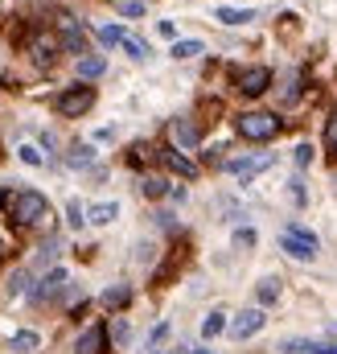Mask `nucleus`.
Listing matches in <instances>:
<instances>
[{"mask_svg": "<svg viewBox=\"0 0 337 354\" xmlns=\"http://www.w3.org/2000/svg\"><path fill=\"white\" fill-rule=\"evenodd\" d=\"M0 256H4V243H0Z\"/></svg>", "mask_w": 337, "mask_h": 354, "instance_id": "obj_43", "label": "nucleus"}, {"mask_svg": "<svg viewBox=\"0 0 337 354\" xmlns=\"http://www.w3.org/2000/svg\"><path fill=\"white\" fill-rule=\"evenodd\" d=\"M62 50L86 58V33L79 29V21H70V17H62Z\"/></svg>", "mask_w": 337, "mask_h": 354, "instance_id": "obj_12", "label": "nucleus"}, {"mask_svg": "<svg viewBox=\"0 0 337 354\" xmlns=\"http://www.w3.org/2000/svg\"><path fill=\"white\" fill-rule=\"evenodd\" d=\"M263 326H267L263 309H243V313H235V322H231V338L247 342V338H255V334H259Z\"/></svg>", "mask_w": 337, "mask_h": 354, "instance_id": "obj_6", "label": "nucleus"}, {"mask_svg": "<svg viewBox=\"0 0 337 354\" xmlns=\"http://www.w3.org/2000/svg\"><path fill=\"white\" fill-rule=\"evenodd\" d=\"M58 50H62V41H58V37H50V33H37V37L29 41V54H33V62H37V66H54Z\"/></svg>", "mask_w": 337, "mask_h": 354, "instance_id": "obj_8", "label": "nucleus"}, {"mask_svg": "<svg viewBox=\"0 0 337 354\" xmlns=\"http://www.w3.org/2000/svg\"><path fill=\"white\" fill-rule=\"evenodd\" d=\"M62 284H66V268H50V272L41 276V284L33 288V301H50V297H58Z\"/></svg>", "mask_w": 337, "mask_h": 354, "instance_id": "obj_11", "label": "nucleus"}, {"mask_svg": "<svg viewBox=\"0 0 337 354\" xmlns=\"http://www.w3.org/2000/svg\"><path fill=\"white\" fill-rule=\"evenodd\" d=\"M140 189H144V198H165V194H168V189H173V185H168L165 177L148 174V177H144V181H140Z\"/></svg>", "mask_w": 337, "mask_h": 354, "instance_id": "obj_23", "label": "nucleus"}, {"mask_svg": "<svg viewBox=\"0 0 337 354\" xmlns=\"http://www.w3.org/2000/svg\"><path fill=\"white\" fill-rule=\"evenodd\" d=\"M119 218V206L115 202H95L90 210H86V223H95V227H107V223H115Z\"/></svg>", "mask_w": 337, "mask_h": 354, "instance_id": "obj_15", "label": "nucleus"}, {"mask_svg": "<svg viewBox=\"0 0 337 354\" xmlns=\"http://www.w3.org/2000/svg\"><path fill=\"white\" fill-rule=\"evenodd\" d=\"M161 157H165V165L173 169V174H181V177H198V165H193V161H189L185 153H177V149H165Z\"/></svg>", "mask_w": 337, "mask_h": 354, "instance_id": "obj_16", "label": "nucleus"}, {"mask_svg": "<svg viewBox=\"0 0 337 354\" xmlns=\"http://www.w3.org/2000/svg\"><path fill=\"white\" fill-rule=\"evenodd\" d=\"M202 50H206V46H202V41H198V37H181V41H173V50H168V54H173V58H181V62H185V58H198V54H202Z\"/></svg>", "mask_w": 337, "mask_h": 354, "instance_id": "obj_18", "label": "nucleus"}, {"mask_svg": "<svg viewBox=\"0 0 337 354\" xmlns=\"http://www.w3.org/2000/svg\"><path fill=\"white\" fill-rule=\"evenodd\" d=\"M119 8H124L128 17H140V12H144V4H140V0H119Z\"/></svg>", "mask_w": 337, "mask_h": 354, "instance_id": "obj_37", "label": "nucleus"}, {"mask_svg": "<svg viewBox=\"0 0 337 354\" xmlns=\"http://www.w3.org/2000/svg\"><path fill=\"white\" fill-rule=\"evenodd\" d=\"M107 338H111L115 346H128V338H132V326H128L124 317H111V322H107Z\"/></svg>", "mask_w": 337, "mask_h": 354, "instance_id": "obj_22", "label": "nucleus"}, {"mask_svg": "<svg viewBox=\"0 0 337 354\" xmlns=\"http://www.w3.org/2000/svg\"><path fill=\"white\" fill-rule=\"evenodd\" d=\"M54 252H58V243H46V248H41V256H37V264H50V260H54Z\"/></svg>", "mask_w": 337, "mask_h": 354, "instance_id": "obj_39", "label": "nucleus"}, {"mask_svg": "<svg viewBox=\"0 0 337 354\" xmlns=\"http://www.w3.org/2000/svg\"><path fill=\"white\" fill-rule=\"evenodd\" d=\"M214 21H218V25H251L255 8H227V4H218V8H214Z\"/></svg>", "mask_w": 337, "mask_h": 354, "instance_id": "obj_14", "label": "nucleus"}, {"mask_svg": "<svg viewBox=\"0 0 337 354\" xmlns=\"http://www.w3.org/2000/svg\"><path fill=\"white\" fill-rule=\"evenodd\" d=\"M189 354H210V351H189Z\"/></svg>", "mask_w": 337, "mask_h": 354, "instance_id": "obj_41", "label": "nucleus"}, {"mask_svg": "<svg viewBox=\"0 0 337 354\" xmlns=\"http://www.w3.org/2000/svg\"><path fill=\"white\" fill-rule=\"evenodd\" d=\"M54 107H58V115H66V120H75V115H86V111L95 107V87H86V83H79V87L62 91Z\"/></svg>", "mask_w": 337, "mask_h": 354, "instance_id": "obj_4", "label": "nucleus"}, {"mask_svg": "<svg viewBox=\"0 0 337 354\" xmlns=\"http://www.w3.org/2000/svg\"><path fill=\"white\" fill-rule=\"evenodd\" d=\"M153 153H157V149H153V145H144V140H140V145H132V165H144Z\"/></svg>", "mask_w": 337, "mask_h": 354, "instance_id": "obj_32", "label": "nucleus"}, {"mask_svg": "<svg viewBox=\"0 0 337 354\" xmlns=\"http://www.w3.org/2000/svg\"><path fill=\"white\" fill-rule=\"evenodd\" d=\"M103 71H107V62H103V58H99V54H86V58H79V79H99V75H103Z\"/></svg>", "mask_w": 337, "mask_h": 354, "instance_id": "obj_21", "label": "nucleus"}, {"mask_svg": "<svg viewBox=\"0 0 337 354\" xmlns=\"http://www.w3.org/2000/svg\"><path fill=\"white\" fill-rule=\"evenodd\" d=\"M276 132H280V120L271 111H243L239 115V136H247V140H271Z\"/></svg>", "mask_w": 337, "mask_h": 354, "instance_id": "obj_3", "label": "nucleus"}, {"mask_svg": "<svg viewBox=\"0 0 337 354\" xmlns=\"http://www.w3.org/2000/svg\"><path fill=\"white\" fill-rule=\"evenodd\" d=\"M29 288V272H12V280H8V297H21Z\"/></svg>", "mask_w": 337, "mask_h": 354, "instance_id": "obj_31", "label": "nucleus"}, {"mask_svg": "<svg viewBox=\"0 0 337 354\" xmlns=\"http://www.w3.org/2000/svg\"><path fill=\"white\" fill-rule=\"evenodd\" d=\"M222 330H231V322H227V313H222V309H214V313H206V322H202V338H218Z\"/></svg>", "mask_w": 337, "mask_h": 354, "instance_id": "obj_17", "label": "nucleus"}, {"mask_svg": "<svg viewBox=\"0 0 337 354\" xmlns=\"http://www.w3.org/2000/svg\"><path fill=\"white\" fill-rule=\"evenodd\" d=\"M153 354H189V351H153Z\"/></svg>", "mask_w": 337, "mask_h": 354, "instance_id": "obj_40", "label": "nucleus"}, {"mask_svg": "<svg viewBox=\"0 0 337 354\" xmlns=\"http://www.w3.org/2000/svg\"><path fill=\"white\" fill-rule=\"evenodd\" d=\"M46 214H50L46 194H37V189H21V194L12 198V223H17V227H33V223H41Z\"/></svg>", "mask_w": 337, "mask_h": 354, "instance_id": "obj_1", "label": "nucleus"}, {"mask_svg": "<svg viewBox=\"0 0 337 354\" xmlns=\"http://www.w3.org/2000/svg\"><path fill=\"white\" fill-rule=\"evenodd\" d=\"M255 243H259V235H255L251 227H239V231H235V248H239V252H247Z\"/></svg>", "mask_w": 337, "mask_h": 354, "instance_id": "obj_29", "label": "nucleus"}, {"mask_svg": "<svg viewBox=\"0 0 337 354\" xmlns=\"http://www.w3.org/2000/svg\"><path fill=\"white\" fill-rule=\"evenodd\" d=\"M267 83H271V71L267 66H247V71L235 75V87L243 91V95H263Z\"/></svg>", "mask_w": 337, "mask_h": 354, "instance_id": "obj_7", "label": "nucleus"}, {"mask_svg": "<svg viewBox=\"0 0 337 354\" xmlns=\"http://www.w3.org/2000/svg\"><path fill=\"white\" fill-rule=\"evenodd\" d=\"M70 165H75V169H90V165H95V149H90V145H75V149H70Z\"/></svg>", "mask_w": 337, "mask_h": 354, "instance_id": "obj_25", "label": "nucleus"}, {"mask_svg": "<svg viewBox=\"0 0 337 354\" xmlns=\"http://www.w3.org/2000/svg\"><path fill=\"white\" fill-rule=\"evenodd\" d=\"M284 354H337V342H313V338H284Z\"/></svg>", "mask_w": 337, "mask_h": 354, "instance_id": "obj_10", "label": "nucleus"}, {"mask_svg": "<svg viewBox=\"0 0 337 354\" xmlns=\"http://www.w3.org/2000/svg\"><path fill=\"white\" fill-rule=\"evenodd\" d=\"M66 214H70V227H83V223H86V210H83V202H79V198H70V202H66Z\"/></svg>", "mask_w": 337, "mask_h": 354, "instance_id": "obj_30", "label": "nucleus"}, {"mask_svg": "<svg viewBox=\"0 0 337 354\" xmlns=\"http://www.w3.org/2000/svg\"><path fill=\"white\" fill-rule=\"evenodd\" d=\"M128 301H132V288H128V284H111V288L103 292V305H107V309H124Z\"/></svg>", "mask_w": 337, "mask_h": 354, "instance_id": "obj_20", "label": "nucleus"}, {"mask_svg": "<svg viewBox=\"0 0 337 354\" xmlns=\"http://www.w3.org/2000/svg\"><path fill=\"white\" fill-rule=\"evenodd\" d=\"M288 185H292V202H296V206H305V202H309V194H305V181H300V177H292Z\"/></svg>", "mask_w": 337, "mask_h": 354, "instance_id": "obj_34", "label": "nucleus"}, {"mask_svg": "<svg viewBox=\"0 0 337 354\" xmlns=\"http://www.w3.org/2000/svg\"><path fill=\"white\" fill-rule=\"evenodd\" d=\"M309 161H313V145H296V165L305 169Z\"/></svg>", "mask_w": 337, "mask_h": 354, "instance_id": "obj_36", "label": "nucleus"}, {"mask_svg": "<svg viewBox=\"0 0 337 354\" xmlns=\"http://www.w3.org/2000/svg\"><path fill=\"white\" fill-rule=\"evenodd\" d=\"M276 165V157L271 153H255V157H239V161H227V169L239 177V181H251V177H259L263 169H271Z\"/></svg>", "mask_w": 337, "mask_h": 354, "instance_id": "obj_5", "label": "nucleus"}, {"mask_svg": "<svg viewBox=\"0 0 337 354\" xmlns=\"http://www.w3.org/2000/svg\"><path fill=\"white\" fill-rule=\"evenodd\" d=\"M157 33H161V37H173V41H177V25H173V21H161V25H157Z\"/></svg>", "mask_w": 337, "mask_h": 354, "instance_id": "obj_38", "label": "nucleus"}, {"mask_svg": "<svg viewBox=\"0 0 337 354\" xmlns=\"http://www.w3.org/2000/svg\"><path fill=\"white\" fill-rule=\"evenodd\" d=\"M124 50H128V58H136V62L148 58V41H140V37H124Z\"/></svg>", "mask_w": 337, "mask_h": 354, "instance_id": "obj_27", "label": "nucleus"}, {"mask_svg": "<svg viewBox=\"0 0 337 354\" xmlns=\"http://www.w3.org/2000/svg\"><path fill=\"white\" fill-rule=\"evenodd\" d=\"M168 136H173L177 149H198V145H202V132H198L193 120H173V124H168Z\"/></svg>", "mask_w": 337, "mask_h": 354, "instance_id": "obj_9", "label": "nucleus"}, {"mask_svg": "<svg viewBox=\"0 0 337 354\" xmlns=\"http://www.w3.org/2000/svg\"><path fill=\"white\" fill-rule=\"evenodd\" d=\"M107 346V326H90L79 334V342H75V354H103Z\"/></svg>", "mask_w": 337, "mask_h": 354, "instance_id": "obj_13", "label": "nucleus"}, {"mask_svg": "<svg viewBox=\"0 0 337 354\" xmlns=\"http://www.w3.org/2000/svg\"><path fill=\"white\" fill-rule=\"evenodd\" d=\"M255 297H259V305H271V301H280V280H276V276H263V280L255 284Z\"/></svg>", "mask_w": 337, "mask_h": 354, "instance_id": "obj_19", "label": "nucleus"}, {"mask_svg": "<svg viewBox=\"0 0 337 354\" xmlns=\"http://www.w3.org/2000/svg\"><path fill=\"white\" fill-rule=\"evenodd\" d=\"M37 342H41V338H37L33 330H21V334L12 338V351H17V354H33V351H37Z\"/></svg>", "mask_w": 337, "mask_h": 354, "instance_id": "obj_26", "label": "nucleus"}, {"mask_svg": "<svg viewBox=\"0 0 337 354\" xmlns=\"http://www.w3.org/2000/svg\"><path fill=\"white\" fill-rule=\"evenodd\" d=\"M0 206H4V189H0Z\"/></svg>", "mask_w": 337, "mask_h": 354, "instance_id": "obj_42", "label": "nucleus"}, {"mask_svg": "<svg viewBox=\"0 0 337 354\" xmlns=\"http://www.w3.org/2000/svg\"><path fill=\"white\" fill-rule=\"evenodd\" d=\"M165 338H168V322H161V326H157V330L148 334V346H161Z\"/></svg>", "mask_w": 337, "mask_h": 354, "instance_id": "obj_35", "label": "nucleus"}, {"mask_svg": "<svg viewBox=\"0 0 337 354\" xmlns=\"http://www.w3.org/2000/svg\"><path fill=\"white\" fill-rule=\"evenodd\" d=\"M280 248L292 256V260H317V235L309 231V227H300V223H292V227H284L280 231Z\"/></svg>", "mask_w": 337, "mask_h": 354, "instance_id": "obj_2", "label": "nucleus"}, {"mask_svg": "<svg viewBox=\"0 0 337 354\" xmlns=\"http://www.w3.org/2000/svg\"><path fill=\"white\" fill-rule=\"evenodd\" d=\"M95 37H99L103 46H124V37H128V33H124L119 25H99V29H95Z\"/></svg>", "mask_w": 337, "mask_h": 354, "instance_id": "obj_24", "label": "nucleus"}, {"mask_svg": "<svg viewBox=\"0 0 337 354\" xmlns=\"http://www.w3.org/2000/svg\"><path fill=\"white\" fill-rule=\"evenodd\" d=\"M325 149H329V153H337V111L329 115V128H325Z\"/></svg>", "mask_w": 337, "mask_h": 354, "instance_id": "obj_33", "label": "nucleus"}, {"mask_svg": "<svg viewBox=\"0 0 337 354\" xmlns=\"http://www.w3.org/2000/svg\"><path fill=\"white\" fill-rule=\"evenodd\" d=\"M17 157H21L25 165H33V169H37V165H46V157H41V149H33V145H21V149H17Z\"/></svg>", "mask_w": 337, "mask_h": 354, "instance_id": "obj_28", "label": "nucleus"}]
</instances>
